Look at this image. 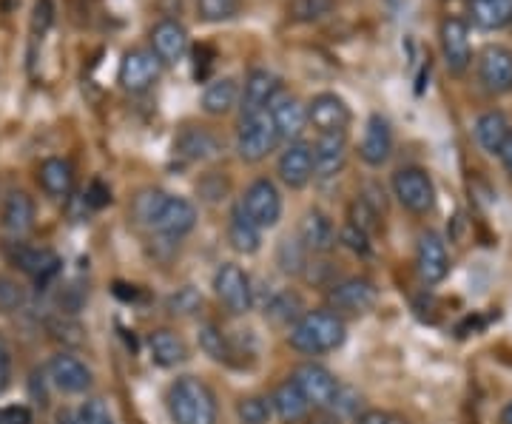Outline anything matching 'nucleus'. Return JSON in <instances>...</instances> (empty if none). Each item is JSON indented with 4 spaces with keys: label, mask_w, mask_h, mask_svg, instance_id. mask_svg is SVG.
<instances>
[{
    "label": "nucleus",
    "mask_w": 512,
    "mask_h": 424,
    "mask_svg": "<svg viewBox=\"0 0 512 424\" xmlns=\"http://www.w3.org/2000/svg\"><path fill=\"white\" fill-rule=\"evenodd\" d=\"M131 214L140 225H146L148 231L168 237V240H180L197 228V205L185 197H174L168 191H160V188L140 191L134 197Z\"/></svg>",
    "instance_id": "1"
},
{
    "label": "nucleus",
    "mask_w": 512,
    "mask_h": 424,
    "mask_svg": "<svg viewBox=\"0 0 512 424\" xmlns=\"http://www.w3.org/2000/svg\"><path fill=\"white\" fill-rule=\"evenodd\" d=\"M345 339H348L345 319L333 314L330 308L305 311L302 319L288 333V345L296 353H305V356H322V353L336 351L345 345Z\"/></svg>",
    "instance_id": "2"
},
{
    "label": "nucleus",
    "mask_w": 512,
    "mask_h": 424,
    "mask_svg": "<svg viewBox=\"0 0 512 424\" xmlns=\"http://www.w3.org/2000/svg\"><path fill=\"white\" fill-rule=\"evenodd\" d=\"M168 416L174 424H217L220 422V405L214 390L208 388L197 376H180L171 382L168 396Z\"/></svg>",
    "instance_id": "3"
},
{
    "label": "nucleus",
    "mask_w": 512,
    "mask_h": 424,
    "mask_svg": "<svg viewBox=\"0 0 512 424\" xmlns=\"http://www.w3.org/2000/svg\"><path fill=\"white\" fill-rule=\"evenodd\" d=\"M282 143L271 111L245 114L237 126V157L242 163H262Z\"/></svg>",
    "instance_id": "4"
},
{
    "label": "nucleus",
    "mask_w": 512,
    "mask_h": 424,
    "mask_svg": "<svg viewBox=\"0 0 512 424\" xmlns=\"http://www.w3.org/2000/svg\"><path fill=\"white\" fill-rule=\"evenodd\" d=\"M393 197L402 203L404 211L416 214V217H424L433 211L436 205V185H433V177L419 166H404L393 174Z\"/></svg>",
    "instance_id": "5"
},
{
    "label": "nucleus",
    "mask_w": 512,
    "mask_h": 424,
    "mask_svg": "<svg viewBox=\"0 0 512 424\" xmlns=\"http://www.w3.org/2000/svg\"><path fill=\"white\" fill-rule=\"evenodd\" d=\"M439 46L444 57V69L453 77L467 74L473 66V43H470V23L464 18H444L439 23Z\"/></svg>",
    "instance_id": "6"
},
{
    "label": "nucleus",
    "mask_w": 512,
    "mask_h": 424,
    "mask_svg": "<svg viewBox=\"0 0 512 424\" xmlns=\"http://www.w3.org/2000/svg\"><path fill=\"white\" fill-rule=\"evenodd\" d=\"M379 288L362 277L342 279L328 288V308L339 316H365L376 308Z\"/></svg>",
    "instance_id": "7"
},
{
    "label": "nucleus",
    "mask_w": 512,
    "mask_h": 424,
    "mask_svg": "<svg viewBox=\"0 0 512 424\" xmlns=\"http://www.w3.org/2000/svg\"><path fill=\"white\" fill-rule=\"evenodd\" d=\"M239 205L251 217L256 228H262V231L274 228L276 222L282 220V194H279L274 180H268V177H259L248 185Z\"/></svg>",
    "instance_id": "8"
},
{
    "label": "nucleus",
    "mask_w": 512,
    "mask_h": 424,
    "mask_svg": "<svg viewBox=\"0 0 512 424\" xmlns=\"http://www.w3.org/2000/svg\"><path fill=\"white\" fill-rule=\"evenodd\" d=\"M214 294L225 305L228 314H248L251 305H254V288H251V277L234 265V262H225L217 268L214 274Z\"/></svg>",
    "instance_id": "9"
},
{
    "label": "nucleus",
    "mask_w": 512,
    "mask_h": 424,
    "mask_svg": "<svg viewBox=\"0 0 512 424\" xmlns=\"http://www.w3.org/2000/svg\"><path fill=\"white\" fill-rule=\"evenodd\" d=\"M291 379L299 385V390L305 393V399L311 402V407L316 410H330L336 405V396H339V379L330 373L325 365H316V362H305L299 368L293 370Z\"/></svg>",
    "instance_id": "10"
},
{
    "label": "nucleus",
    "mask_w": 512,
    "mask_h": 424,
    "mask_svg": "<svg viewBox=\"0 0 512 424\" xmlns=\"http://www.w3.org/2000/svg\"><path fill=\"white\" fill-rule=\"evenodd\" d=\"M148 40H151V52L157 55V60L163 66H177L183 63L188 52H191V37H188V29H185L180 20L163 18L157 20L148 32Z\"/></svg>",
    "instance_id": "11"
},
{
    "label": "nucleus",
    "mask_w": 512,
    "mask_h": 424,
    "mask_svg": "<svg viewBox=\"0 0 512 424\" xmlns=\"http://www.w3.org/2000/svg\"><path fill=\"white\" fill-rule=\"evenodd\" d=\"M478 80L484 92L510 94L512 92V49L501 43H487L478 55Z\"/></svg>",
    "instance_id": "12"
},
{
    "label": "nucleus",
    "mask_w": 512,
    "mask_h": 424,
    "mask_svg": "<svg viewBox=\"0 0 512 424\" xmlns=\"http://www.w3.org/2000/svg\"><path fill=\"white\" fill-rule=\"evenodd\" d=\"M160 74H163V63L157 60L151 49H131L120 60L117 80L126 92L143 94L160 80Z\"/></svg>",
    "instance_id": "13"
},
{
    "label": "nucleus",
    "mask_w": 512,
    "mask_h": 424,
    "mask_svg": "<svg viewBox=\"0 0 512 424\" xmlns=\"http://www.w3.org/2000/svg\"><path fill=\"white\" fill-rule=\"evenodd\" d=\"M271 117H274L276 131H279V137L285 140V143H296V140H302V134L305 129L311 126V120H308V106L291 94L285 86L279 89L274 100H271Z\"/></svg>",
    "instance_id": "14"
},
{
    "label": "nucleus",
    "mask_w": 512,
    "mask_h": 424,
    "mask_svg": "<svg viewBox=\"0 0 512 424\" xmlns=\"http://www.w3.org/2000/svg\"><path fill=\"white\" fill-rule=\"evenodd\" d=\"M12 265H18L26 277H32L40 285H46L49 279H55L63 268V259L57 257L52 248H40V245H26V242H12L9 248Z\"/></svg>",
    "instance_id": "15"
},
{
    "label": "nucleus",
    "mask_w": 512,
    "mask_h": 424,
    "mask_svg": "<svg viewBox=\"0 0 512 424\" xmlns=\"http://www.w3.org/2000/svg\"><path fill=\"white\" fill-rule=\"evenodd\" d=\"M308 120L319 134H345L353 120V111L345 97L336 92H322L308 103Z\"/></svg>",
    "instance_id": "16"
},
{
    "label": "nucleus",
    "mask_w": 512,
    "mask_h": 424,
    "mask_svg": "<svg viewBox=\"0 0 512 424\" xmlns=\"http://www.w3.org/2000/svg\"><path fill=\"white\" fill-rule=\"evenodd\" d=\"M416 271L424 285H439L450 274L447 242L436 231H421L416 242Z\"/></svg>",
    "instance_id": "17"
},
{
    "label": "nucleus",
    "mask_w": 512,
    "mask_h": 424,
    "mask_svg": "<svg viewBox=\"0 0 512 424\" xmlns=\"http://www.w3.org/2000/svg\"><path fill=\"white\" fill-rule=\"evenodd\" d=\"M276 174L291 191L308 188L313 177H316V171H313V146L302 143V140L288 143L285 151L279 154V160H276Z\"/></svg>",
    "instance_id": "18"
},
{
    "label": "nucleus",
    "mask_w": 512,
    "mask_h": 424,
    "mask_svg": "<svg viewBox=\"0 0 512 424\" xmlns=\"http://www.w3.org/2000/svg\"><path fill=\"white\" fill-rule=\"evenodd\" d=\"M46 373H49L52 385H55L60 393H69V396L86 393L94 382L92 368H89L80 356H74V353H57V356H52Z\"/></svg>",
    "instance_id": "19"
},
{
    "label": "nucleus",
    "mask_w": 512,
    "mask_h": 424,
    "mask_svg": "<svg viewBox=\"0 0 512 424\" xmlns=\"http://www.w3.org/2000/svg\"><path fill=\"white\" fill-rule=\"evenodd\" d=\"M390 154H393V126H390V120L384 114L373 111L365 123V134H362V143H359V157H362L365 166L382 168L390 160Z\"/></svg>",
    "instance_id": "20"
},
{
    "label": "nucleus",
    "mask_w": 512,
    "mask_h": 424,
    "mask_svg": "<svg viewBox=\"0 0 512 424\" xmlns=\"http://www.w3.org/2000/svg\"><path fill=\"white\" fill-rule=\"evenodd\" d=\"M282 89V80L276 77L271 69H251L245 74V83H242V97H239V111L242 117L245 114H259V111H268L271 100Z\"/></svg>",
    "instance_id": "21"
},
{
    "label": "nucleus",
    "mask_w": 512,
    "mask_h": 424,
    "mask_svg": "<svg viewBox=\"0 0 512 424\" xmlns=\"http://www.w3.org/2000/svg\"><path fill=\"white\" fill-rule=\"evenodd\" d=\"M348 163V131L345 134H319L313 143V171L316 180H333Z\"/></svg>",
    "instance_id": "22"
},
{
    "label": "nucleus",
    "mask_w": 512,
    "mask_h": 424,
    "mask_svg": "<svg viewBox=\"0 0 512 424\" xmlns=\"http://www.w3.org/2000/svg\"><path fill=\"white\" fill-rule=\"evenodd\" d=\"M512 137V126L504 111H484L476 120V143L481 146L484 154L490 157H501V151Z\"/></svg>",
    "instance_id": "23"
},
{
    "label": "nucleus",
    "mask_w": 512,
    "mask_h": 424,
    "mask_svg": "<svg viewBox=\"0 0 512 424\" xmlns=\"http://www.w3.org/2000/svg\"><path fill=\"white\" fill-rule=\"evenodd\" d=\"M299 240L305 242V248L311 254H330L336 248V228L328 214H322L319 208H311L299 222Z\"/></svg>",
    "instance_id": "24"
},
{
    "label": "nucleus",
    "mask_w": 512,
    "mask_h": 424,
    "mask_svg": "<svg viewBox=\"0 0 512 424\" xmlns=\"http://www.w3.org/2000/svg\"><path fill=\"white\" fill-rule=\"evenodd\" d=\"M3 228L12 240H23L35 228V203L26 191H12L3 203Z\"/></svg>",
    "instance_id": "25"
},
{
    "label": "nucleus",
    "mask_w": 512,
    "mask_h": 424,
    "mask_svg": "<svg viewBox=\"0 0 512 424\" xmlns=\"http://www.w3.org/2000/svg\"><path fill=\"white\" fill-rule=\"evenodd\" d=\"M37 183L52 200H69L74 191V168L63 157H49L37 168Z\"/></svg>",
    "instance_id": "26"
},
{
    "label": "nucleus",
    "mask_w": 512,
    "mask_h": 424,
    "mask_svg": "<svg viewBox=\"0 0 512 424\" xmlns=\"http://www.w3.org/2000/svg\"><path fill=\"white\" fill-rule=\"evenodd\" d=\"M242 97V86L234 77H217L202 89V111L208 117H225L239 106Z\"/></svg>",
    "instance_id": "27"
},
{
    "label": "nucleus",
    "mask_w": 512,
    "mask_h": 424,
    "mask_svg": "<svg viewBox=\"0 0 512 424\" xmlns=\"http://www.w3.org/2000/svg\"><path fill=\"white\" fill-rule=\"evenodd\" d=\"M271 407L274 413L285 424L305 422L311 416V402L305 399V393L299 390V385L293 379H285L279 388L271 393Z\"/></svg>",
    "instance_id": "28"
},
{
    "label": "nucleus",
    "mask_w": 512,
    "mask_h": 424,
    "mask_svg": "<svg viewBox=\"0 0 512 424\" xmlns=\"http://www.w3.org/2000/svg\"><path fill=\"white\" fill-rule=\"evenodd\" d=\"M148 353L154 359V365L160 368H177L188 359V345H185L183 336H177L168 328H160V331L148 333Z\"/></svg>",
    "instance_id": "29"
},
{
    "label": "nucleus",
    "mask_w": 512,
    "mask_h": 424,
    "mask_svg": "<svg viewBox=\"0 0 512 424\" xmlns=\"http://www.w3.org/2000/svg\"><path fill=\"white\" fill-rule=\"evenodd\" d=\"M467 15L476 29L498 32L512 23V0H470Z\"/></svg>",
    "instance_id": "30"
},
{
    "label": "nucleus",
    "mask_w": 512,
    "mask_h": 424,
    "mask_svg": "<svg viewBox=\"0 0 512 424\" xmlns=\"http://www.w3.org/2000/svg\"><path fill=\"white\" fill-rule=\"evenodd\" d=\"M228 242L237 254H248V257L262 248V228H256L239 203L234 205V211L228 217Z\"/></svg>",
    "instance_id": "31"
},
{
    "label": "nucleus",
    "mask_w": 512,
    "mask_h": 424,
    "mask_svg": "<svg viewBox=\"0 0 512 424\" xmlns=\"http://www.w3.org/2000/svg\"><path fill=\"white\" fill-rule=\"evenodd\" d=\"M177 154L194 163H205L220 154V140L208 129H185L177 140Z\"/></svg>",
    "instance_id": "32"
},
{
    "label": "nucleus",
    "mask_w": 512,
    "mask_h": 424,
    "mask_svg": "<svg viewBox=\"0 0 512 424\" xmlns=\"http://www.w3.org/2000/svg\"><path fill=\"white\" fill-rule=\"evenodd\" d=\"M276 265L285 274H291V277H302L308 271L311 251L305 248V242L299 240V234L296 237H285V240L279 242V248H276Z\"/></svg>",
    "instance_id": "33"
},
{
    "label": "nucleus",
    "mask_w": 512,
    "mask_h": 424,
    "mask_svg": "<svg viewBox=\"0 0 512 424\" xmlns=\"http://www.w3.org/2000/svg\"><path fill=\"white\" fill-rule=\"evenodd\" d=\"M265 316L276 322V325H296L302 319V302L299 296L291 294V291H282V294H274L265 305Z\"/></svg>",
    "instance_id": "34"
},
{
    "label": "nucleus",
    "mask_w": 512,
    "mask_h": 424,
    "mask_svg": "<svg viewBox=\"0 0 512 424\" xmlns=\"http://www.w3.org/2000/svg\"><path fill=\"white\" fill-rule=\"evenodd\" d=\"M200 351L208 356V359H214V362H220V365H231L234 359V351H231V345H228V339H225V333L217 328V325H200Z\"/></svg>",
    "instance_id": "35"
},
{
    "label": "nucleus",
    "mask_w": 512,
    "mask_h": 424,
    "mask_svg": "<svg viewBox=\"0 0 512 424\" xmlns=\"http://www.w3.org/2000/svg\"><path fill=\"white\" fill-rule=\"evenodd\" d=\"M194 6L202 23H228L242 12V0H197Z\"/></svg>",
    "instance_id": "36"
},
{
    "label": "nucleus",
    "mask_w": 512,
    "mask_h": 424,
    "mask_svg": "<svg viewBox=\"0 0 512 424\" xmlns=\"http://www.w3.org/2000/svg\"><path fill=\"white\" fill-rule=\"evenodd\" d=\"M333 6H336V0H291L288 18L296 23H316V20L328 18Z\"/></svg>",
    "instance_id": "37"
},
{
    "label": "nucleus",
    "mask_w": 512,
    "mask_h": 424,
    "mask_svg": "<svg viewBox=\"0 0 512 424\" xmlns=\"http://www.w3.org/2000/svg\"><path fill=\"white\" fill-rule=\"evenodd\" d=\"M237 416L242 424H268V419L274 416V407L265 396H245L237 402Z\"/></svg>",
    "instance_id": "38"
},
{
    "label": "nucleus",
    "mask_w": 512,
    "mask_h": 424,
    "mask_svg": "<svg viewBox=\"0 0 512 424\" xmlns=\"http://www.w3.org/2000/svg\"><path fill=\"white\" fill-rule=\"evenodd\" d=\"M350 225L362 228L365 234H373V231L379 228V205L359 194V197L350 203Z\"/></svg>",
    "instance_id": "39"
},
{
    "label": "nucleus",
    "mask_w": 512,
    "mask_h": 424,
    "mask_svg": "<svg viewBox=\"0 0 512 424\" xmlns=\"http://www.w3.org/2000/svg\"><path fill=\"white\" fill-rule=\"evenodd\" d=\"M202 308V296L197 288L185 285L177 294L168 296V311L174 316H194Z\"/></svg>",
    "instance_id": "40"
},
{
    "label": "nucleus",
    "mask_w": 512,
    "mask_h": 424,
    "mask_svg": "<svg viewBox=\"0 0 512 424\" xmlns=\"http://www.w3.org/2000/svg\"><path fill=\"white\" fill-rule=\"evenodd\" d=\"M339 240H342V245L345 248H350L353 254H370V234H365L362 228H356V225H345L342 228V234H339Z\"/></svg>",
    "instance_id": "41"
},
{
    "label": "nucleus",
    "mask_w": 512,
    "mask_h": 424,
    "mask_svg": "<svg viewBox=\"0 0 512 424\" xmlns=\"http://www.w3.org/2000/svg\"><path fill=\"white\" fill-rule=\"evenodd\" d=\"M52 20H55V6H52V0H35V12H32V35L43 37L49 32V26H52Z\"/></svg>",
    "instance_id": "42"
},
{
    "label": "nucleus",
    "mask_w": 512,
    "mask_h": 424,
    "mask_svg": "<svg viewBox=\"0 0 512 424\" xmlns=\"http://www.w3.org/2000/svg\"><path fill=\"white\" fill-rule=\"evenodd\" d=\"M80 422L83 424H114L111 419L109 405L103 399H89L86 405L80 407Z\"/></svg>",
    "instance_id": "43"
},
{
    "label": "nucleus",
    "mask_w": 512,
    "mask_h": 424,
    "mask_svg": "<svg viewBox=\"0 0 512 424\" xmlns=\"http://www.w3.org/2000/svg\"><path fill=\"white\" fill-rule=\"evenodd\" d=\"M359 405H362V396L353 388H342L336 396V405L330 410L342 419V416H359Z\"/></svg>",
    "instance_id": "44"
},
{
    "label": "nucleus",
    "mask_w": 512,
    "mask_h": 424,
    "mask_svg": "<svg viewBox=\"0 0 512 424\" xmlns=\"http://www.w3.org/2000/svg\"><path fill=\"white\" fill-rule=\"evenodd\" d=\"M353 424H407V419H402L399 413H390V410L370 407V410H362Z\"/></svg>",
    "instance_id": "45"
},
{
    "label": "nucleus",
    "mask_w": 512,
    "mask_h": 424,
    "mask_svg": "<svg viewBox=\"0 0 512 424\" xmlns=\"http://www.w3.org/2000/svg\"><path fill=\"white\" fill-rule=\"evenodd\" d=\"M20 302H23V294H20V285H15L12 279H0V311H15Z\"/></svg>",
    "instance_id": "46"
},
{
    "label": "nucleus",
    "mask_w": 512,
    "mask_h": 424,
    "mask_svg": "<svg viewBox=\"0 0 512 424\" xmlns=\"http://www.w3.org/2000/svg\"><path fill=\"white\" fill-rule=\"evenodd\" d=\"M86 205L89 208H103V205L111 203V191L109 185H103V180H94L92 185H89V191H86Z\"/></svg>",
    "instance_id": "47"
},
{
    "label": "nucleus",
    "mask_w": 512,
    "mask_h": 424,
    "mask_svg": "<svg viewBox=\"0 0 512 424\" xmlns=\"http://www.w3.org/2000/svg\"><path fill=\"white\" fill-rule=\"evenodd\" d=\"M0 424H32V410L23 405L0 407Z\"/></svg>",
    "instance_id": "48"
},
{
    "label": "nucleus",
    "mask_w": 512,
    "mask_h": 424,
    "mask_svg": "<svg viewBox=\"0 0 512 424\" xmlns=\"http://www.w3.org/2000/svg\"><path fill=\"white\" fill-rule=\"evenodd\" d=\"M9 379H12V351L9 342L0 336V393L9 388Z\"/></svg>",
    "instance_id": "49"
},
{
    "label": "nucleus",
    "mask_w": 512,
    "mask_h": 424,
    "mask_svg": "<svg viewBox=\"0 0 512 424\" xmlns=\"http://www.w3.org/2000/svg\"><path fill=\"white\" fill-rule=\"evenodd\" d=\"M311 424H342V419H339L333 410H316V416L311 419Z\"/></svg>",
    "instance_id": "50"
},
{
    "label": "nucleus",
    "mask_w": 512,
    "mask_h": 424,
    "mask_svg": "<svg viewBox=\"0 0 512 424\" xmlns=\"http://www.w3.org/2000/svg\"><path fill=\"white\" fill-rule=\"evenodd\" d=\"M57 424H83L80 422V410L72 413V410H63L60 416H57Z\"/></svg>",
    "instance_id": "51"
},
{
    "label": "nucleus",
    "mask_w": 512,
    "mask_h": 424,
    "mask_svg": "<svg viewBox=\"0 0 512 424\" xmlns=\"http://www.w3.org/2000/svg\"><path fill=\"white\" fill-rule=\"evenodd\" d=\"M501 163H504V168H507V174L512 177V137L507 140V146H504V151H501Z\"/></svg>",
    "instance_id": "52"
},
{
    "label": "nucleus",
    "mask_w": 512,
    "mask_h": 424,
    "mask_svg": "<svg viewBox=\"0 0 512 424\" xmlns=\"http://www.w3.org/2000/svg\"><path fill=\"white\" fill-rule=\"evenodd\" d=\"M501 424H512V402H507V407L501 410Z\"/></svg>",
    "instance_id": "53"
}]
</instances>
